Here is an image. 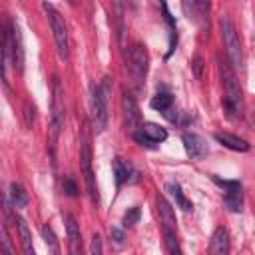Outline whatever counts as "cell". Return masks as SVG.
<instances>
[{"mask_svg": "<svg viewBox=\"0 0 255 255\" xmlns=\"http://www.w3.org/2000/svg\"><path fill=\"white\" fill-rule=\"evenodd\" d=\"M165 191L173 197L175 205H177V207H181L183 211H191V209H193V203L183 195V191H181V187H179L177 183H167V185H165Z\"/></svg>", "mask_w": 255, "mask_h": 255, "instance_id": "ac0fdd59", "label": "cell"}, {"mask_svg": "<svg viewBox=\"0 0 255 255\" xmlns=\"http://www.w3.org/2000/svg\"><path fill=\"white\" fill-rule=\"evenodd\" d=\"M213 181L223 187L225 191H241V183L239 181H229V179H219V177H213Z\"/></svg>", "mask_w": 255, "mask_h": 255, "instance_id": "4316f807", "label": "cell"}, {"mask_svg": "<svg viewBox=\"0 0 255 255\" xmlns=\"http://www.w3.org/2000/svg\"><path fill=\"white\" fill-rule=\"evenodd\" d=\"M114 175H116V183H118V187H122L124 183L133 181L135 171H133V167H131L128 161H124L122 157H116V159H114Z\"/></svg>", "mask_w": 255, "mask_h": 255, "instance_id": "2e32d148", "label": "cell"}, {"mask_svg": "<svg viewBox=\"0 0 255 255\" xmlns=\"http://www.w3.org/2000/svg\"><path fill=\"white\" fill-rule=\"evenodd\" d=\"M40 233H42V239H44V243L48 245V249H50L52 253H58V251H60V249H58V239H56L52 227H50V225H42Z\"/></svg>", "mask_w": 255, "mask_h": 255, "instance_id": "603a6c76", "label": "cell"}, {"mask_svg": "<svg viewBox=\"0 0 255 255\" xmlns=\"http://www.w3.org/2000/svg\"><path fill=\"white\" fill-rule=\"evenodd\" d=\"M149 106L153 108V110H157V112H167V110H171V106H173V96L171 94H167V92H159L157 96H153L151 98V102H149Z\"/></svg>", "mask_w": 255, "mask_h": 255, "instance_id": "44dd1931", "label": "cell"}, {"mask_svg": "<svg viewBox=\"0 0 255 255\" xmlns=\"http://www.w3.org/2000/svg\"><path fill=\"white\" fill-rule=\"evenodd\" d=\"M217 68L221 74V82L225 88V100H223V110L227 114V118H241L245 104H243V92L241 86L237 82L235 70L231 68L229 60H221V56H217Z\"/></svg>", "mask_w": 255, "mask_h": 255, "instance_id": "6da1fadb", "label": "cell"}, {"mask_svg": "<svg viewBox=\"0 0 255 255\" xmlns=\"http://www.w3.org/2000/svg\"><path fill=\"white\" fill-rule=\"evenodd\" d=\"M225 205L229 211H241L243 207V195L241 191H225Z\"/></svg>", "mask_w": 255, "mask_h": 255, "instance_id": "7402d4cb", "label": "cell"}, {"mask_svg": "<svg viewBox=\"0 0 255 255\" xmlns=\"http://www.w3.org/2000/svg\"><path fill=\"white\" fill-rule=\"evenodd\" d=\"M183 12L189 20L205 22L209 14V0H181Z\"/></svg>", "mask_w": 255, "mask_h": 255, "instance_id": "8fae6325", "label": "cell"}, {"mask_svg": "<svg viewBox=\"0 0 255 255\" xmlns=\"http://www.w3.org/2000/svg\"><path fill=\"white\" fill-rule=\"evenodd\" d=\"M155 205H157L161 229H175V213H173L171 205L167 203V199L161 197V195H157V197H155Z\"/></svg>", "mask_w": 255, "mask_h": 255, "instance_id": "4fadbf2b", "label": "cell"}, {"mask_svg": "<svg viewBox=\"0 0 255 255\" xmlns=\"http://www.w3.org/2000/svg\"><path fill=\"white\" fill-rule=\"evenodd\" d=\"M10 56L14 60V68L18 72L24 70V42H22V32L18 22H12V36H10Z\"/></svg>", "mask_w": 255, "mask_h": 255, "instance_id": "9c48e42d", "label": "cell"}, {"mask_svg": "<svg viewBox=\"0 0 255 255\" xmlns=\"http://www.w3.org/2000/svg\"><path fill=\"white\" fill-rule=\"evenodd\" d=\"M219 28H221V38H223V44H225V50H227V58H229V64L231 68H241L243 64V52H241V42H239V36H237V30L233 26V22L229 18H221L219 20Z\"/></svg>", "mask_w": 255, "mask_h": 255, "instance_id": "277c9868", "label": "cell"}, {"mask_svg": "<svg viewBox=\"0 0 255 255\" xmlns=\"http://www.w3.org/2000/svg\"><path fill=\"white\" fill-rule=\"evenodd\" d=\"M80 163H82L84 179H86V185H88V193H90L92 201L98 203V185H96L94 171H92V147H90L88 137H84L82 145H80Z\"/></svg>", "mask_w": 255, "mask_h": 255, "instance_id": "52a82bcc", "label": "cell"}, {"mask_svg": "<svg viewBox=\"0 0 255 255\" xmlns=\"http://www.w3.org/2000/svg\"><path fill=\"white\" fill-rule=\"evenodd\" d=\"M209 253L213 255H227L229 253V233L223 227H217L213 237H211V245H209Z\"/></svg>", "mask_w": 255, "mask_h": 255, "instance_id": "9a60e30c", "label": "cell"}, {"mask_svg": "<svg viewBox=\"0 0 255 255\" xmlns=\"http://www.w3.org/2000/svg\"><path fill=\"white\" fill-rule=\"evenodd\" d=\"M122 112H124V126H126V129L133 131L139 126V108L135 104V98L128 90H124V94H122Z\"/></svg>", "mask_w": 255, "mask_h": 255, "instance_id": "ba28073f", "label": "cell"}, {"mask_svg": "<svg viewBox=\"0 0 255 255\" xmlns=\"http://www.w3.org/2000/svg\"><path fill=\"white\" fill-rule=\"evenodd\" d=\"M147 66H149V56H147L145 46L133 44L129 48V70H131L133 84H135L137 90L143 88V82H145V76H147Z\"/></svg>", "mask_w": 255, "mask_h": 255, "instance_id": "8992f818", "label": "cell"}, {"mask_svg": "<svg viewBox=\"0 0 255 255\" xmlns=\"http://www.w3.org/2000/svg\"><path fill=\"white\" fill-rule=\"evenodd\" d=\"M64 191H66V195H70V197H74V195H78V187H76V181L74 179H64Z\"/></svg>", "mask_w": 255, "mask_h": 255, "instance_id": "4dcf8cb0", "label": "cell"}, {"mask_svg": "<svg viewBox=\"0 0 255 255\" xmlns=\"http://www.w3.org/2000/svg\"><path fill=\"white\" fill-rule=\"evenodd\" d=\"M12 245H10V239H8V233L4 227H0V253H12Z\"/></svg>", "mask_w": 255, "mask_h": 255, "instance_id": "83f0119b", "label": "cell"}, {"mask_svg": "<svg viewBox=\"0 0 255 255\" xmlns=\"http://www.w3.org/2000/svg\"><path fill=\"white\" fill-rule=\"evenodd\" d=\"M90 251H92V255H102V251H104V247H102V237H100L98 233H94V237H92V247H90Z\"/></svg>", "mask_w": 255, "mask_h": 255, "instance_id": "f546056e", "label": "cell"}, {"mask_svg": "<svg viewBox=\"0 0 255 255\" xmlns=\"http://www.w3.org/2000/svg\"><path fill=\"white\" fill-rule=\"evenodd\" d=\"M181 141H183V147H185V151H187L189 157H193V159H201V157L207 155V141H205L199 133H191V131H187V133H183Z\"/></svg>", "mask_w": 255, "mask_h": 255, "instance_id": "30bf717a", "label": "cell"}, {"mask_svg": "<svg viewBox=\"0 0 255 255\" xmlns=\"http://www.w3.org/2000/svg\"><path fill=\"white\" fill-rule=\"evenodd\" d=\"M139 129L143 131V135H145L153 145H155V143H161V141L167 139V131H165V128H161V126H157V124L147 122V124H143Z\"/></svg>", "mask_w": 255, "mask_h": 255, "instance_id": "e0dca14e", "label": "cell"}, {"mask_svg": "<svg viewBox=\"0 0 255 255\" xmlns=\"http://www.w3.org/2000/svg\"><path fill=\"white\" fill-rule=\"evenodd\" d=\"M110 235H112V239H114L116 245H122L124 243V231L120 227H112L110 229Z\"/></svg>", "mask_w": 255, "mask_h": 255, "instance_id": "1f68e13d", "label": "cell"}, {"mask_svg": "<svg viewBox=\"0 0 255 255\" xmlns=\"http://www.w3.org/2000/svg\"><path fill=\"white\" fill-rule=\"evenodd\" d=\"M6 56H8V54H6L4 42L0 40V82L8 88V80H6V64H4V62H6Z\"/></svg>", "mask_w": 255, "mask_h": 255, "instance_id": "484cf974", "label": "cell"}, {"mask_svg": "<svg viewBox=\"0 0 255 255\" xmlns=\"http://www.w3.org/2000/svg\"><path fill=\"white\" fill-rule=\"evenodd\" d=\"M90 106H92V126L96 129V133H102L108 126V106H106V92L92 84V90H90Z\"/></svg>", "mask_w": 255, "mask_h": 255, "instance_id": "5b68a950", "label": "cell"}, {"mask_svg": "<svg viewBox=\"0 0 255 255\" xmlns=\"http://www.w3.org/2000/svg\"><path fill=\"white\" fill-rule=\"evenodd\" d=\"M64 221H66V233H68L70 251L74 255H78V253H82V231H80V225L74 219V215H70V213L64 215Z\"/></svg>", "mask_w": 255, "mask_h": 255, "instance_id": "7c38bea8", "label": "cell"}, {"mask_svg": "<svg viewBox=\"0 0 255 255\" xmlns=\"http://www.w3.org/2000/svg\"><path fill=\"white\" fill-rule=\"evenodd\" d=\"M139 215H141V209H139L137 205L131 207L129 211H126V213H124V219H122L124 227H133V225L139 221Z\"/></svg>", "mask_w": 255, "mask_h": 255, "instance_id": "d4e9b609", "label": "cell"}, {"mask_svg": "<svg viewBox=\"0 0 255 255\" xmlns=\"http://www.w3.org/2000/svg\"><path fill=\"white\" fill-rule=\"evenodd\" d=\"M213 137H215L221 145H225V147H229V149H233V151H247V149H249V143H247L243 137L235 135V133H229V131H215Z\"/></svg>", "mask_w": 255, "mask_h": 255, "instance_id": "5bb4252c", "label": "cell"}, {"mask_svg": "<svg viewBox=\"0 0 255 255\" xmlns=\"http://www.w3.org/2000/svg\"><path fill=\"white\" fill-rule=\"evenodd\" d=\"M16 223H18V233H20V241H22V249H24V253H26V255H34L32 233H30V229H28V223H26L22 217H18Z\"/></svg>", "mask_w": 255, "mask_h": 255, "instance_id": "ffe728a7", "label": "cell"}, {"mask_svg": "<svg viewBox=\"0 0 255 255\" xmlns=\"http://www.w3.org/2000/svg\"><path fill=\"white\" fill-rule=\"evenodd\" d=\"M64 90L62 84L58 80V76H54L52 80V114H50V143L52 147L56 145L60 131L64 128Z\"/></svg>", "mask_w": 255, "mask_h": 255, "instance_id": "7a4b0ae2", "label": "cell"}, {"mask_svg": "<svg viewBox=\"0 0 255 255\" xmlns=\"http://www.w3.org/2000/svg\"><path fill=\"white\" fill-rule=\"evenodd\" d=\"M42 8L48 16V22H50V28H52V34H54V42H56V48H58V56L62 60H68V28H66V22L50 2H44Z\"/></svg>", "mask_w": 255, "mask_h": 255, "instance_id": "3957f363", "label": "cell"}, {"mask_svg": "<svg viewBox=\"0 0 255 255\" xmlns=\"http://www.w3.org/2000/svg\"><path fill=\"white\" fill-rule=\"evenodd\" d=\"M10 203L16 209H24L28 205V193L20 183H10Z\"/></svg>", "mask_w": 255, "mask_h": 255, "instance_id": "d6986e66", "label": "cell"}, {"mask_svg": "<svg viewBox=\"0 0 255 255\" xmlns=\"http://www.w3.org/2000/svg\"><path fill=\"white\" fill-rule=\"evenodd\" d=\"M163 239H165V249H167V253H181L179 243H177L175 229H163Z\"/></svg>", "mask_w": 255, "mask_h": 255, "instance_id": "cb8c5ba5", "label": "cell"}, {"mask_svg": "<svg viewBox=\"0 0 255 255\" xmlns=\"http://www.w3.org/2000/svg\"><path fill=\"white\" fill-rule=\"evenodd\" d=\"M24 118H26V126H32V124H34L36 108H34L30 102H26V104H24Z\"/></svg>", "mask_w": 255, "mask_h": 255, "instance_id": "f1b7e54d", "label": "cell"}, {"mask_svg": "<svg viewBox=\"0 0 255 255\" xmlns=\"http://www.w3.org/2000/svg\"><path fill=\"white\" fill-rule=\"evenodd\" d=\"M201 70H203V58L201 56H195L193 58V72L197 78H201Z\"/></svg>", "mask_w": 255, "mask_h": 255, "instance_id": "d6a6232c", "label": "cell"}]
</instances>
